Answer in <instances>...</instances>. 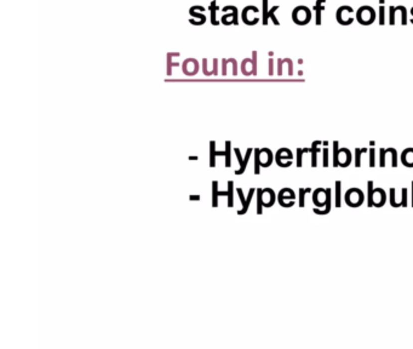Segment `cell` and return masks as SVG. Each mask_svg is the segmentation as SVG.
Returning <instances> with one entry per match:
<instances>
[{
  "label": "cell",
  "mask_w": 413,
  "mask_h": 349,
  "mask_svg": "<svg viewBox=\"0 0 413 349\" xmlns=\"http://www.w3.org/2000/svg\"><path fill=\"white\" fill-rule=\"evenodd\" d=\"M375 19L376 11L372 6L365 5V6L359 7V10L356 11V21L362 24V26H370L371 23L375 22Z\"/></svg>",
  "instance_id": "obj_1"
},
{
  "label": "cell",
  "mask_w": 413,
  "mask_h": 349,
  "mask_svg": "<svg viewBox=\"0 0 413 349\" xmlns=\"http://www.w3.org/2000/svg\"><path fill=\"white\" fill-rule=\"evenodd\" d=\"M292 19L294 23L299 24V26L308 24L311 19V11L309 10V7L303 6V5L297 6L292 12Z\"/></svg>",
  "instance_id": "obj_2"
},
{
  "label": "cell",
  "mask_w": 413,
  "mask_h": 349,
  "mask_svg": "<svg viewBox=\"0 0 413 349\" xmlns=\"http://www.w3.org/2000/svg\"><path fill=\"white\" fill-rule=\"evenodd\" d=\"M364 193L359 188H350L344 195V200L350 207H359L364 202Z\"/></svg>",
  "instance_id": "obj_3"
},
{
  "label": "cell",
  "mask_w": 413,
  "mask_h": 349,
  "mask_svg": "<svg viewBox=\"0 0 413 349\" xmlns=\"http://www.w3.org/2000/svg\"><path fill=\"white\" fill-rule=\"evenodd\" d=\"M354 9L352 6H348V5H344V6H339L338 10H337L336 17L338 23L343 24V26H349L350 23H353L354 17Z\"/></svg>",
  "instance_id": "obj_4"
},
{
  "label": "cell",
  "mask_w": 413,
  "mask_h": 349,
  "mask_svg": "<svg viewBox=\"0 0 413 349\" xmlns=\"http://www.w3.org/2000/svg\"><path fill=\"white\" fill-rule=\"evenodd\" d=\"M326 198H327V192L324 188H317L313 193V201L316 207H325Z\"/></svg>",
  "instance_id": "obj_5"
},
{
  "label": "cell",
  "mask_w": 413,
  "mask_h": 349,
  "mask_svg": "<svg viewBox=\"0 0 413 349\" xmlns=\"http://www.w3.org/2000/svg\"><path fill=\"white\" fill-rule=\"evenodd\" d=\"M352 163V153L348 148H339L338 152V165L342 168H348Z\"/></svg>",
  "instance_id": "obj_6"
},
{
  "label": "cell",
  "mask_w": 413,
  "mask_h": 349,
  "mask_svg": "<svg viewBox=\"0 0 413 349\" xmlns=\"http://www.w3.org/2000/svg\"><path fill=\"white\" fill-rule=\"evenodd\" d=\"M237 192L239 194V196H240L241 202H243V205H244L243 210L238 211V213H239V215H244V213H246L247 209H249L250 202H251V200H252V196H254V193L256 192V189H255V188H251V189H250V193H249V196H247V199L244 198V193H243V190L240 189V188H238Z\"/></svg>",
  "instance_id": "obj_7"
},
{
  "label": "cell",
  "mask_w": 413,
  "mask_h": 349,
  "mask_svg": "<svg viewBox=\"0 0 413 349\" xmlns=\"http://www.w3.org/2000/svg\"><path fill=\"white\" fill-rule=\"evenodd\" d=\"M386 201H387V194L386 192H384V189H382V188H376L375 195H373V206L382 207V206H384Z\"/></svg>",
  "instance_id": "obj_8"
},
{
  "label": "cell",
  "mask_w": 413,
  "mask_h": 349,
  "mask_svg": "<svg viewBox=\"0 0 413 349\" xmlns=\"http://www.w3.org/2000/svg\"><path fill=\"white\" fill-rule=\"evenodd\" d=\"M262 201H263V206H266V207L273 206L275 202L274 190L271 189V188L262 189Z\"/></svg>",
  "instance_id": "obj_9"
},
{
  "label": "cell",
  "mask_w": 413,
  "mask_h": 349,
  "mask_svg": "<svg viewBox=\"0 0 413 349\" xmlns=\"http://www.w3.org/2000/svg\"><path fill=\"white\" fill-rule=\"evenodd\" d=\"M234 152H235V154H237L239 163H240V170H238L237 173H235V174H241L244 173V171H245L247 163H249L250 156H251V153H252V149H251V148L247 149V152H246V156H245V159H243V158H241V156H240V151H239L238 148H237V149H234Z\"/></svg>",
  "instance_id": "obj_10"
},
{
  "label": "cell",
  "mask_w": 413,
  "mask_h": 349,
  "mask_svg": "<svg viewBox=\"0 0 413 349\" xmlns=\"http://www.w3.org/2000/svg\"><path fill=\"white\" fill-rule=\"evenodd\" d=\"M277 199H279V202L280 205H283V202L285 200H287V199H291V200H294L296 199V194L290 188H283V189L280 190L279 193V196H277Z\"/></svg>",
  "instance_id": "obj_11"
},
{
  "label": "cell",
  "mask_w": 413,
  "mask_h": 349,
  "mask_svg": "<svg viewBox=\"0 0 413 349\" xmlns=\"http://www.w3.org/2000/svg\"><path fill=\"white\" fill-rule=\"evenodd\" d=\"M326 192H327V198H326V205L325 207L322 210H320L319 207H314V213H316V215H327L328 212L331 211V188H327L326 189Z\"/></svg>",
  "instance_id": "obj_12"
},
{
  "label": "cell",
  "mask_w": 413,
  "mask_h": 349,
  "mask_svg": "<svg viewBox=\"0 0 413 349\" xmlns=\"http://www.w3.org/2000/svg\"><path fill=\"white\" fill-rule=\"evenodd\" d=\"M401 162L407 168H413V148L405 149L403 156H401Z\"/></svg>",
  "instance_id": "obj_13"
},
{
  "label": "cell",
  "mask_w": 413,
  "mask_h": 349,
  "mask_svg": "<svg viewBox=\"0 0 413 349\" xmlns=\"http://www.w3.org/2000/svg\"><path fill=\"white\" fill-rule=\"evenodd\" d=\"M326 0H317L316 4L314 5V10L316 12V24H321V11L325 10V6H322V4H325Z\"/></svg>",
  "instance_id": "obj_14"
},
{
  "label": "cell",
  "mask_w": 413,
  "mask_h": 349,
  "mask_svg": "<svg viewBox=\"0 0 413 349\" xmlns=\"http://www.w3.org/2000/svg\"><path fill=\"white\" fill-rule=\"evenodd\" d=\"M322 142H320V141H315V142L311 143V148H310V153H311V166L313 168H316L317 166V159H316V154H317V146L321 145Z\"/></svg>",
  "instance_id": "obj_15"
},
{
  "label": "cell",
  "mask_w": 413,
  "mask_h": 349,
  "mask_svg": "<svg viewBox=\"0 0 413 349\" xmlns=\"http://www.w3.org/2000/svg\"><path fill=\"white\" fill-rule=\"evenodd\" d=\"M215 142H211L210 143V154H211V159H210V166L211 168H215L216 166V162H215V157L216 156H226V152H216L215 151Z\"/></svg>",
  "instance_id": "obj_16"
},
{
  "label": "cell",
  "mask_w": 413,
  "mask_h": 349,
  "mask_svg": "<svg viewBox=\"0 0 413 349\" xmlns=\"http://www.w3.org/2000/svg\"><path fill=\"white\" fill-rule=\"evenodd\" d=\"M212 189H213V199H212V202H213V206H217V198L220 195H228V192H217V185H218V182L215 181L212 183Z\"/></svg>",
  "instance_id": "obj_17"
},
{
  "label": "cell",
  "mask_w": 413,
  "mask_h": 349,
  "mask_svg": "<svg viewBox=\"0 0 413 349\" xmlns=\"http://www.w3.org/2000/svg\"><path fill=\"white\" fill-rule=\"evenodd\" d=\"M341 187H342V182L336 181V196H334V204H336V207H341V205H342Z\"/></svg>",
  "instance_id": "obj_18"
},
{
  "label": "cell",
  "mask_w": 413,
  "mask_h": 349,
  "mask_svg": "<svg viewBox=\"0 0 413 349\" xmlns=\"http://www.w3.org/2000/svg\"><path fill=\"white\" fill-rule=\"evenodd\" d=\"M367 190H369V199H367V206H373V195H375V189H373V181L367 182Z\"/></svg>",
  "instance_id": "obj_19"
},
{
  "label": "cell",
  "mask_w": 413,
  "mask_h": 349,
  "mask_svg": "<svg viewBox=\"0 0 413 349\" xmlns=\"http://www.w3.org/2000/svg\"><path fill=\"white\" fill-rule=\"evenodd\" d=\"M261 168V149H256L255 151V174H260Z\"/></svg>",
  "instance_id": "obj_20"
},
{
  "label": "cell",
  "mask_w": 413,
  "mask_h": 349,
  "mask_svg": "<svg viewBox=\"0 0 413 349\" xmlns=\"http://www.w3.org/2000/svg\"><path fill=\"white\" fill-rule=\"evenodd\" d=\"M367 152V148H356L355 149V166L360 168L361 166V154Z\"/></svg>",
  "instance_id": "obj_21"
},
{
  "label": "cell",
  "mask_w": 413,
  "mask_h": 349,
  "mask_svg": "<svg viewBox=\"0 0 413 349\" xmlns=\"http://www.w3.org/2000/svg\"><path fill=\"white\" fill-rule=\"evenodd\" d=\"M338 152H339V143L333 142V166L338 168Z\"/></svg>",
  "instance_id": "obj_22"
},
{
  "label": "cell",
  "mask_w": 413,
  "mask_h": 349,
  "mask_svg": "<svg viewBox=\"0 0 413 349\" xmlns=\"http://www.w3.org/2000/svg\"><path fill=\"white\" fill-rule=\"evenodd\" d=\"M395 188H390V190H389V195H390V205H392L393 207H400V206H403V205H401V202H396V200H395Z\"/></svg>",
  "instance_id": "obj_23"
},
{
  "label": "cell",
  "mask_w": 413,
  "mask_h": 349,
  "mask_svg": "<svg viewBox=\"0 0 413 349\" xmlns=\"http://www.w3.org/2000/svg\"><path fill=\"white\" fill-rule=\"evenodd\" d=\"M307 152H310V149H308V148L297 149V166H298V168L302 166V157H303V154L307 153Z\"/></svg>",
  "instance_id": "obj_24"
},
{
  "label": "cell",
  "mask_w": 413,
  "mask_h": 349,
  "mask_svg": "<svg viewBox=\"0 0 413 349\" xmlns=\"http://www.w3.org/2000/svg\"><path fill=\"white\" fill-rule=\"evenodd\" d=\"M268 18H269L268 0H263V24L268 23Z\"/></svg>",
  "instance_id": "obj_25"
},
{
  "label": "cell",
  "mask_w": 413,
  "mask_h": 349,
  "mask_svg": "<svg viewBox=\"0 0 413 349\" xmlns=\"http://www.w3.org/2000/svg\"><path fill=\"white\" fill-rule=\"evenodd\" d=\"M305 193L307 190L304 188H299V207L305 206Z\"/></svg>",
  "instance_id": "obj_26"
},
{
  "label": "cell",
  "mask_w": 413,
  "mask_h": 349,
  "mask_svg": "<svg viewBox=\"0 0 413 349\" xmlns=\"http://www.w3.org/2000/svg\"><path fill=\"white\" fill-rule=\"evenodd\" d=\"M257 193H258L257 213H258V215H261V213H262V206H263V201H262V189H257Z\"/></svg>",
  "instance_id": "obj_27"
},
{
  "label": "cell",
  "mask_w": 413,
  "mask_h": 349,
  "mask_svg": "<svg viewBox=\"0 0 413 349\" xmlns=\"http://www.w3.org/2000/svg\"><path fill=\"white\" fill-rule=\"evenodd\" d=\"M210 9H211V22L212 24H218V21H216V0H213L211 2V6H210Z\"/></svg>",
  "instance_id": "obj_28"
},
{
  "label": "cell",
  "mask_w": 413,
  "mask_h": 349,
  "mask_svg": "<svg viewBox=\"0 0 413 349\" xmlns=\"http://www.w3.org/2000/svg\"><path fill=\"white\" fill-rule=\"evenodd\" d=\"M233 181L228 182V206H233Z\"/></svg>",
  "instance_id": "obj_29"
},
{
  "label": "cell",
  "mask_w": 413,
  "mask_h": 349,
  "mask_svg": "<svg viewBox=\"0 0 413 349\" xmlns=\"http://www.w3.org/2000/svg\"><path fill=\"white\" fill-rule=\"evenodd\" d=\"M390 154H392V166L393 168H396V166H398V152H396V149L392 148Z\"/></svg>",
  "instance_id": "obj_30"
},
{
  "label": "cell",
  "mask_w": 413,
  "mask_h": 349,
  "mask_svg": "<svg viewBox=\"0 0 413 349\" xmlns=\"http://www.w3.org/2000/svg\"><path fill=\"white\" fill-rule=\"evenodd\" d=\"M401 204H403V207L407 206V188L401 189Z\"/></svg>",
  "instance_id": "obj_31"
},
{
  "label": "cell",
  "mask_w": 413,
  "mask_h": 349,
  "mask_svg": "<svg viewBox=\"0 0 413 349\" xmlns=\"http://www.w3.org/2000/svg\"><path fill=\"white\" fill-rule=\"evenodd\" d=\"M277 9H279V6H274V7H273V9L269 10V17H271L273 19V22H274V24H276V26H279V24H280L279 21H277V18L274 16V12Z\"/></svg>",
  "instance_id": "obj_32"
},
{
  "label": "cell",
  "mask_w": 413,
  "mask_h": 349,
  "mask_svg": "<svg viewBox=\"0 0 413 349\" xmlns=\"http://www.w3.org/2000/svg\"><path fill=\"white\" fill-rule=\"evenodd\" d=\"M226 166L227 168H229L230 166V142H226Z\"/></svg>",
  "instance_id": "obj_33"
},
{
  "label": "cell",
  "mask_w": 413,
  "mask_h": 349,
  "mask_svg": "<svg viewBox=\"0 0 413 349\" xmlns=\"http://www.w3.org/2000/svg\"><path fill=\"white\" fill-rule=\"evenodd\" d=\"M376 166V163H375V148L371 147L370 148V168H375Z\"/></svg>",
  "instance_id": "obj_34"
},
{
  "label": "cell",
  "mask_w": 413,
  "mask_h": 349,
  "mask_svg": "<svg viewBox=\"0 0 413 349\" xmlns=\"http://www.w3.org/2000/svg\"><path fill=\"white\" fill-rule=\"evenodd\" d=\"M401 23H403L404 26L407 23V10L405 6L401 7Z\"/></svg>",
  "instance_id": "obj_35"
},
{
  "label": "cell",
  "mask_w": 413,
  "mask_h": 349,
  "mask_svg": "<svg viewBox=\"0 0 413 349\" xmlns=\"http://www.w3.org/2000/svg\"><path fill=\"white\" fill-rule=\"evenodd\" d=\"M384 6L383 5H381V6H379V24H381V26H383L384 24Z\"/></svg>",
  "instance_id": "obj_36"
},
{
  "label": "cell",
  "mask_w": 413,
  "mask_h": 349,
  "mask_svg": "<svg viewBox=\"0 0 413 349\" xmlns=\"http://www.w3.org/2000/svg\"><path fill=\"white\" fill-rule=\"evenodd\" d=\"M189 12H190V15L194 16V17H199V18H200L201 19V24L205 23V21H206V17H205L204 15H199L198 12H195V11H194L193 7H192V9H190Z\"/></svg>",
  "instance_id": "obj_37"
},
{
  "label": "cell",
  "mask_w": 413,
  "mask_h": 349,
  "mask_svg": "<svg viewBox=\"0 0 413 349\" xmlns=\"http://www.w3.org/2000/svg\"><path fill=\"white\" fill-rule=\"evenodd\" d=\"M328 166V148H324V168Z\"/></svg>",
  "instance_id": "obj_38"
},
{
  "label": "cell",
  "mask_w": 413,
  "mask_h": 349,
  "mask_svg": "<svg viewBox=\"0 0 413 349\" xmlns=\"http://www.w3.org/2000/svg\"><path fill=\"white\" fill-rule=\"evenodd\" d=\"M269 74H273V58L269 60Z\"/></svg>",
  "instance_id": "obj_39"
},
{
  "label": "cell",
  "mask_w": 413,
  "mask_h": 349,
  "mask_svg": "<svg viewBox=\"0 0 413 349\" xmlns=\"http://www.w3.org/2000/svg\"><path fill=\"white\" fill-rule=\"evenodd\" d=\"M412 206H413V181H412Z\"/></svg>",
  "instance_id": "obj_40"
},
{
  "label": "cell",
  "mask_w": 413,
  "mask_h": 349,
  "mask_svg": "<svg viewBox=\"0 0 413 349\" xmlns=\"http://www.w3.org/2000/svg\"><path fill=\"white\" fill-rule=\"evenodd\" d=\"M410 12H411V15L413 16V7H412V9H411V11H410Z\"/></svg>",
  "instance_id": "obj_41"
}]
</instances>
